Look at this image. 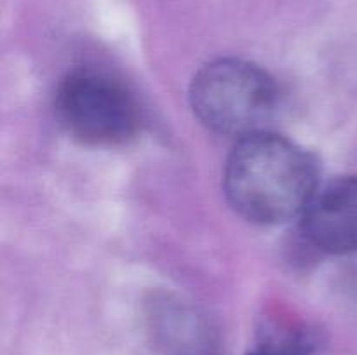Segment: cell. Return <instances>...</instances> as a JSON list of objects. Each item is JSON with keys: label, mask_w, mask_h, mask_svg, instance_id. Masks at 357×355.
<instances>
[{"label": "cell", "mask_w": 357, "mask_h": 355, "mask_svg": "<svg viewBox=\"0 0 357 355\" xmlns=\"http://www.w3.org/2000/svg\"><path fill=\"white\" fill-rule=\"evenodd\" d=\"M317 164L284 136L261 131L241 138L223 173L227 200L258 225H281L302 216L319 187Z\"/></svg>", "instance_id": "cell-1"}, {"label": "cell", "mask_w": 357, "mask_h": 355, "mask_svg": "<svg viewBox=\"0 0 357 355\" xmlns=\"http://www.w3.org/2000/svg\"><path fill=\"white\" fill-rule=\"evenodd\" d=\"M278 103L274 79L246 59H215L190 84V104L199 120L218 134L239 139L265 131Z\"/></svg>", "instance_id": "cell-2"}, {"label": "cell", "mask_w": 357, "mask_h": 355, "mask_svg": "<svg viewBox=\"0 0 357 355\" xmlns=\"http://www.w3.org/2000/svg\"><path fill=\"white\" fill-rule=\"evenodd\" d=\"M56 115L65 131L89 146H119L139 131V110L121 82L98 70L68 73L56 90Z\"/></svg>", "instance_id": "cell-3"}, {"label": "cell", "mask_w": 357, "mask_h": 355, "mask_svg": "<svg viewBox=\"0 0 357 355\" xmlns=\"http://www.w3.org/2000/svg\"><path fill=\"white\" fill-rule=\"evenodd\" d=\"M302 232L324 253H357V174L317 187L302 212Z\"/></svg>", "instance_id": "cell-4"}, {"label": "cell", "mask_w": 357, "mask_h": 355, "mask_svg": "<svg viewBox=\"0 0 357 355\" xmlns=\"http://www.w3.org/2000/svg\"><path fill=\"white\" fill-rule=\"evenodd\" d=\"M149 327L162 355H216V336L204 315L171 296L150 303Z\"/></svg>", "instance_id": "cell-5"}, {"label": "cell", "mask_w": 357, "mask_h": 355, "mask_svg": "<svg viewBox=\"0 0 357 355\" xmlns=\"http://www.w3.org/2000/svg\"><path fill=\"white\" fill-rule=\"evenodd\" d=\"M323 343V333L312 324L282 312L261 317L257 347L271 355H314Z\"/></svg>", "instance_id": "cell-6"}, {"label": "cell", "mask_w": 357, "mask_h": 355, "mask_svg": "<svg viewBox=\"0 0 357 355\" xmlns=\"http://www.w3.org/2000/svg\"><path fill=\"white\" fill-rule=\"evenodd\" d=\"M248 355H271V354H267V352L265 350H261V348H255V350H251V352H248Z\"/></svg>", "instance_id": "cell-7"}]
</instances>
